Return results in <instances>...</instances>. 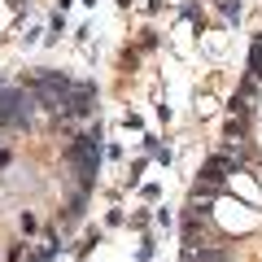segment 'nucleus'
<instances>
[{
	"label": "nucleus",
	"instance_id": "obj_1",
	"mask_svg": "<svg viewBox=\"0 0 262 262\" xmlns=\"http://www.w3.org/2000/svg\"><path fill=\"white\" fill-rule=\"evenodd\" d=\"M219 214H223V227H232V232H253V227H258L253 210L232 206V201H219Z\"/></svg>",
	"mask_w": 262,
	"mask_h": 262
},
{
	"label": "nucleus",
	"instance_id": "obj_2",
	"mask_svg": "<svg viewBox=\"0 0 262 262\" xmlns=\"http://www.w3.org/2000/svg\"><path fill=\"white\" fill-rule=\"evenodd\" d=\"M249 70H253V79H262V35L253 39V48H249Z\"/></svg>",
	"mask_w": 262,
	"mask_h": 262
}]
</instances>
